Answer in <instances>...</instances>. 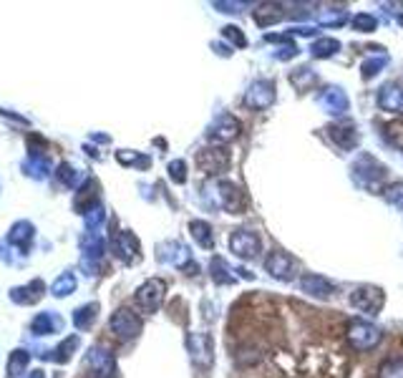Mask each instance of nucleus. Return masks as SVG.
<instances>
[{
  "mask_svg": "<svg viewBox=\"0 0 403 378\" xmlns=\"http://www.w3.org/2000/svg\"><path fill=\"white\" fill-rule=\"evenodd\" d=\"M96 313H99V306L96 303H88V306L79 308L74 315V323L79 330H88V328L94 326V320H96Z\"/></svg>",
  "mask_w": 403,
  "mask_h": 378,
  "instance_id": "29",
  "label": "nucleus"
},
{
  "mask_svg": "<svg viewBox=\"0 0 403 378\" xmlns=\"http://www.w3.org/2000/svg\"><path fill=\"white\" fill-rule=\"evenodd\" d=\"M197 164H199V169L209 177L222 175V172L229 167V154L225 152L222 146H205V149H199L197 152Z\"/></svg>",
  "mask_w": 403,
  "mask_h": 378,
  "instance_id": "5",
  "label": "nucleus"
},
{
  "mask_svg": "<svg viewBox=\"0 0 403 378\" xmlns=\"http://www.w3.org/2000/svg\"><path fill=\"white\" fill-rule=\"evenodd\" d=\"M109 328L111 333L118 335L121 341H132V338H136L141 333V318L134 310H129V308H118L116 313L111 315Z\"/></svg>",
  "mask_w": 403,
  "mask_h": 378,
  "instance_id": "2",
  "label": "nucleus"
},
{
  "mask_svg": "<svg viewBox=\"0 0 403 378\" xmlns=\"http://www.w3.org/2000/svg\"><path fill=\"white\" fill-rule=\"evenodd\" d=\"M353 308H358L360 313L375 315L386 303V295H383L381 288H373V285H360L355 288V292L351 295Z\"/></svg>",
  "mask_w": 403,
  "mask_h": 378,
  "instance_id": "4",
  "label": "nucleus"
},
{
  "mask_svg": "<svg viewBox=\"0 0 403 378\" xmlns=\"http://www.w3.org/2000/svg\"><path fill=\"white\" fill-rule=\"evenodd\" d=\"M76 290V275L74 272H61V277H56V283L51 285V292L56 298H66Z\"/></svg>",
  "mask_w": 403,
  "mask_h": 378,
  "instance_id": "27",
  "label": "nucleus"
},
{
  "mask_svg": "<svg viewBox=\"0 0 403 378\" xmlns=\"http://www.w3.org/2000/svg\"><path fill=\"white\" fill-rule=\"evenodd\" d=\"M169 177H172V182L184 184L187 182V164H184L182 159H174L169 164Z\"/></svg>",
  "mask_w": 403,
  "mask_h": 378,
  "instance_id": "36",
  "label": "nucleus"
},
{
  "mask_svg": "<svg viewBox=\"0 0 403 378\" xmlns=\"http://www.w3.org/2000/svg\"><path fill=\"white\" fill-rule=\"evenodd\" d=\"M116 159L121 161V164H136V167H149V159H147V157H139V154H134V152H118Z\"/></svg>",
  "mask_w": 403,
  "mask_h": 378,
  "instance_id": "39",
  "label": "nucleus"
},
{
  "mask_svg": "<svg viewBox=\"0 0 403 378\" xmlns=\"http://www.w3.org/2000/svg\"><path fill=\"white\" fill-rule=\"evenodd\" d=\"M240 121H237L232 114H225V117L217 119V124L209 129V137L214 139V141H232V139L240 137Z\"/></svg>",
  "mask_w": 403,
  "mask_h": 378,
  "instance_id": "14",
  "label": "nucleus"
},
{
  "mask_svg": "<svg viewBox=\"0 0 403 378\" xmlns=\"http://www.w3.org/2000/svg\"><path fill=\"white\" fill-rule=\"evenodd\" d=\"M229 248H232V252H235L237 257H247V260H252V257H257V255H260V250H262V242H260L257 232L240 227V230H235V232H232V237H229Z\"/></svg>",
  "mask_w": 403,
  "mask_h": 378,
  "instance_id": "6",
  "label": "nucleus"
},
{
  "mask_svg": "<svg viewBox=\"0 0 403 378\" xmlns=\"http://www.w3.org/2000/svg\"><path fill=\"white\" fill-rule=\"evenodd\" d=\"M81 250H83V268L88 270V275H96V270L101 265L103 250H106L103 237L99 232H86L81 240Z\"/></svg>",
  "mask_w": 403,
  "mask_h": 378,
  "instance_id": "7",
  "label": "nucleus"
},
{
  "mask_svg": "<svg viewBox=\"0 0 403 378\" xmlns=\"http://www.w3.org/2000/svg\"><path fill=\"white\" fill-rule=\"evenodd\" d=\"M383 63H386V61H383V59L371 61V63H366V71H363V76H366V79H373V76H375V73H378V68H381Z\"/></svg>",
  "mask_w": 403,
  "mask_h": 378,
  "instance_id": "41",
  "label": "nucleus"
},
{
  "mask_svg": "<svg viewBox=\"0 0 403 378\" xmlns=\"http://www.w3.org/2000/svg\"><path fill=\"white\" fill-rule=\"evenodd\" d=\"M30 330L36 335H51V333H59V330H63V318L56 313H41L33 318V323H30Z\"/></svg>",
  "mask_w": 403,
  "mask_h": 378,
  "instance_id": "17",
  "label": "nucleus"
},
{
  "mask_svg": "<svg viewBox=\"0 0 403 378\" xmlns=\"http://www.w3.org/2000/svg\"><path fill=\"white\" fill-rule=\"evenodd\" d=\"M265 268L275 280H293V260L285 252H270V257L265 260Z\"/></svg>",
  "mask_w": 403,
  "mask_h": 378,
  "instance_id": "13",
  "label": "nucleus"
},
{
  "mask_svg": "<svg viewBox=\"0 0 403 378\" xmlns=\"http://www.w3.org/2000/svg\"><path fill=\"white\" fill-rule=\"evenodd\" d=\"M76 346H79V338H76V335H71V338H66V341L61 343L59 348L53 350L51 358L56 361V364H68V361H71V356H74Z\"/></svg>",
  "mask_w": 403,
  "mask_h": 378,
  "instance_id": "31",
  "label": "nucleus"
},
{
  "mask_svg": "<svg viewBox=\"0 0 403 378\" xmlns=\"http://www.w3.org/2000/svg\"><path fill=\"white\" fill-rule=\"evenodd\" d=\"M318 101L328 109V114H343V111H348V99H345V94L340 91L338 86H330V88H325L320 94V99Z\"/></svg>",
  "mask_w": 403,
  "mask_h": 378,
  "instance_id": "18",
  "label": "nucleus"
},
{
  "mask_svg": "<svg viewBox=\"0 0 403 378\" xmlns=\"http://www.w3.org/2000/svg\"><path fill=\"white\" fill-rule=\"evenodd\" d=\"M378 106L383 111H396L403 114V88L396 83H386V86L378 91Z\"/></svg>",
  "mask_w": 403,
  "mask_h": 378,
  "instance_id": "16",
  "label": "nucleus"
},
{
  "mask_svg": "<svg viewBox=\"0 0 403 378\" xmlns=\"http://www.w3.org/2000/svg\"><path fill=\"white\" fill-rule=\"evenodd\" d=\"M111 248L116 252L118 260L124 262H136L139 260V240H136V235L129 232V230H121V232L114 235V240H111Z\"/></svg>",
  "mask_w": 403,
  "mask_h": 378,
  "instance_id": "10",
  "label": "nucleus"
},
{
  "mask_svg": "<svg viewBox=\"0 0 403 378\" xmlns=\"http://www.w3.org/2000/svg\"><path fill=\"white\" fill-rule=\"evenodd\" d=\"M212 277L214 283H229V268H225V260L222 257H214L212 260Z\"/></svg>",
  "mask_w": 403,
  "mask_h": 378,
  "instance_id": "35",
  "label": "nucleus"
},
{
  "mask_svg": "<svg viewBox=\"0 0 403 378\" xmlns=\"http://www.w3.org/2000/svg\"><path fill=\"white\" fill-rule=\"evenodd\" d=\"M23 172L28 177H33V179H45V177L51 175V161H48V157H28V159L23 161Z\"/></svg>",
  "mask_w": 403,
  "mask_h": 378,
  "instance_id": "22",
  "label": "nucleus"
},
{
  "mask_svg": "<svg viewBox=\"0 0 403 378\" xmlns=\"http://www.w3.org/2000/svg\"><path fill=\"white\" fill-rule=\"evenodd\" d=\"M383 197H386V202L393 204V207H401L403 210V182H393L389 187L383 189Z\"/></svg>",
  "mask_w": 403,
  "mask_h": 378,
  "instance_id": "34",
  "label": "nucleus"
},
{
  "mask_svg": "<svg viewBox=\"0 0 403 378\" xmlns=\"http://www.w3.org/2000/svg\"><path fill=\"white\" fill-rule=\"evenodd\" d=\"M103 219H106V212H103V204L101 202L91 204V207L83 212V222H86L88 232H96V230L103 225Z\"/></svg>",
  "mask_w": 403,
  "mask_h": 378,
  "instance_id": "28",
  "label": "nucleus"
},
{
  "mask_svg": "<svg viewBox=\"0 0 403 378\" xmlns=\"http://www.w3.org/2000/svg\"><path fill=\"white\" fill-rule=\"evenodd\" d=\"M164 292H167V283L159 280V277H152L136 290V306L144 310V313H156L164 300Z\"/></svg>",
  "mask_w": 403,
  "mask_h": 378,
  "instance_id": "3",
  "label": "nucleus"
},
{
  "mask_svg": "<svg viewBox=\"0 0 403 378\" xmlns=\"http://www.w3.org/2000/svg\"><path fill=\"white\" fill-rule=\"evenodd\" d=\"M189 230H192V237L202 245V248L212 250L214 248V237H212V227L202 222V219H192L189 222Z\"/></svg>",
  "mask_w": 403,
  "mask_h": 378,
  "instance_id": "24",
  "label": "nucleus"
},
{
  "mask_svg": "<svg viewBox=\"0 0 403 378\" xmlns=\"http://www.w3.org/2000/svg\"><path fill=\"white\" fill-rule=\"evenodd\" d=\"M214 8H225V13H237L235 8H245V3H214Z\"/></svg>",
  "mask_w": 403,
  "mask_h": 378,
  "instance_id": "42",
  "label": "nucleus"
},
{
  "mask_svg": "<svg viewBox=\"0 0 403 378\" xmlns=\"http://www.w3.org/2000/svg\"><path fill=\"white\" fill-rule=\"evenodd\" d=\"M28 361H30L28 350H23V348L13 350V353H10V361H8V376L18 378L25 368H28Z\"/></svg>",
  "mask_w": 403,
  "mask_h": 378,
  "instance_id": "26",
  "label": "nucleus"
},
{
  "mask_svg": "<svg viewBox=\"0 0 403 378\" xmlns=\"http://www.w3.org/2000/svg\"><path fill=\"white\" fill-rule=\"evenodd\" d=\"M25 378H45V373L43 371H33V373H28Z\"/></svg>",
  "mask_w": 403,
  "mask_h": 378,
  "instance_id": "43",
  "label": "nucleus"
},
{
  "mask_svg": "<svg viewBox=\"0 0 403 378\" xmlns=\"http://www.w3.org/2000/svg\"><path fill=\"white\" fill-rule=\"evenodd\" d=\"M33 235H36V227L23 219V222H15V225L10 227V232H8L6 240L10 242V248H15V252L25 255L28 252L30 240H33Z\"/></svg>",
  "mask_w": 403,
  "mask_h": 378,
  "instance_id": "11",
  "label": "nucleus"
},
{
  "mask_svg": "<svg viewBox=\"0 0 403 378\" xmlns=\"http://www.w3.org/2000/svg\"><path fill=\"white\" fill-rule=\"evenodd\" d=\"M86 366L94 371L96 378H114V373H116V361H114V356H111L106 348H101V346H94V348L88 350Z\"/></svg>",
  "mask_w": 403,
  "mask_h": 378,
  "instance_id": "9",
  "label": "nucleus"
},
{
  "mask_svg": "<svg viewBox=\"0 0 403 378\" xmlns=\"http://www.w3.org/2000/svg\"><path fill=\"white\" fill-rule=\"evenodd\" d=\"M285 18V10H282V6H278V3H265V6H260L255 10V23L257 26H275V23H280Z\"/></svg>",
  "mask_w": 403,
  "mask_h": 378,
  "instance_id": "21",
  "label": "nucleus"
},
{
  "mask_svg": "<svg viewBox=\"0 0 403 378\" xmlns=\"http://www.w3.org/2000/svg\"><path fill=\"white\" fill-rule=\"evenodd\" d=\"M302 290L308 292V295H313V298H330L333 292H335V288H333V283H328L322 275H305L300 280Z\"/></svg>",
  "mask_w": 403,
  "mask_h": 378,
  "instance_id": "19",
  "label": "nucleus"
},
{
  "mask_svg": "<svg viewBox=\"0 0 403 378\" xmlns=\"http://www.w3.org/2000/svg\"><path fill=\"white\" fill-rule=\"evenodd\" d=\"M338 48H340V43H338L335 38H320L318 43H313V56H316V59H328V56H333Z\"/></svg>",
  "mask_w": 403,
  "mask_h": 378,
  "instance_id": "32",
  "label": "nucleus"
},
{
  "mask_svg": "<svg viewBox=\"0 0 403 378\" xmlns=\"http://www.w3.org/2000/svg\"><path fill=\"white\" fill-rule=\"evenodd\" d=\"M353 28L368 33V30L375 28V18H373V15H368V13H358L355 18H353Z\"/></svg>",
  "mask_w": 403,
  "mask_h": 378,
  "instance_id": "37",
  "label": "nucleus"
},
{
  "mask_svg": "<svg viewBox=\"0 0 403 378\" xmlns=\"http://www.w3.org/2000/svg\"><path fill=\"white\" fill-rule=\"evenodd\" d=\"M381 330L366 320H351L348 326V343H351L355 350H371L381 343Z\"/></svg>",
  "mask_w": 403,
  "mask_h": 378,
  "instance_id": "1",
  "label": "nucleus"
},
{
  "mask_svg": "<svg viewBox=\"0 0 403 378\" xmlns=\"http://www.w3.org/2000/svg\"><path fill=\"white\" fill-rule=\"evenodd\" d=\"M378 378H403V358H391L381 366Z\"/></svg>",
  "mask_w": 403,
  "mask_h": 378,
  "instance_id": "33",
  "label": "nucleus"
},
{
  "mask_svg": "<svg viewBox=\"0 0 403 378\" xmlns=\"http://www.w3.org/2000/svg\"><path fill=\"white\" fill-rule=\"evenodd\" d=\"M345 15L343 10H328V13L320 15V23H328V26H335V23H343Z\"/></svg>",
  "mask_w": 403,
  "mask_h": 378,
  "instance_id": "40",
  "label": "nucleus"
},
{
  "mask_svg": "<svg viewBox=\"0 0 403 378\" xmlns=\"http://www.w3.org/2000/svg\"><path fill=\"white\" fill-rule=\"evenodd\" d=\"M159 260L174 262V265L182 268L184 262L189 260V250L184 248V245H179V242H167V245H161L159 248Z\"/></svg>",
  "mask_w": 403,
  "mask_h": 378,
  "instance_id": "23",
  "label": "nucleus"
},
{
  "mask_svg": "<svg viewBox=\"0 0 403 378\" xmlns=\"http://www.w3.org/2000/svg\"><path fill=\"white\" fill-rule=\"evenodd\" d=\"M217 195H220L222 207L229 212H235V215L245 207V195H242L240 187H235L232 182H225V179H222V182L217 184Z\"/></svg>",
  "mask_w": 403,
  "mask_h": 378,
  "instance_id": "15",
  "label": "nucleus"
},
{
  "mask_svg": "<svg viewBox=\"0 0 403 378\" xmlns=\"http://www.w3.org/2000/svg\"><path fill=\"white\" fill-rule=\"evenodd\" d=\"M330 139L335 141L340 149H353V146L358 144V137H355V131L351 126H330Z\"/></svg>",
  "mask_w": 403,
  "mask_h": 378,
  "instance_id": "25",
  "label": "nucleus"
},
{
  "mask_svg": "<svg viewBox=\"0 0 403 378\" xmlns=\"http://www.w3.org/2000/svg\"><path fill=\"white\" fill-rule=\"evenodd\" d=\"M272 101H275V83H272V81H265V79L255 81V83L247 88V94H245V106L252 111L267 109Z\"/></svg>",
  "mask_w": 403,
  "mask_h": 378,
  "instance_id": "8",
  "label": "nucleus"
},
{
  "mask_svg": "<svg viewBox=\"0 0 403 378\" xmlns=\"http://www.w3.org/2000/svg\"><path fill=\"white\" fill-rule=\"evenodd\" d=\"M56 175H59L61 184H66V187H81V182H83V172H79L76 167H71V164H61L59 169H56Z\"/></svg>",
  "mask_w": 403,
  "mask_h": 378,
  "instance_id": "30",
  "label": "nucleus"
},
{
  "mask_svg": "<svg viewBox=\"0 0 403 378\" xmlns=\"http://www.w3.org/2000/svg\"><path fill=\"white\" fill-rule=\"evenodd\" d=\"M45 292V285L43 280H30L28 285H23V288H13L10 290V300L13 303H18V306H33V303H38V300L43 298Z\"/></svg>",
  "mask_w": 403,
  "mask_h": 378,
  "instance_id": "12",
  "label": "nucleus"
},
{
  "mask_svg": "<svg viewBox=\"0 0 403 378\" xmlns=\"http://www.w3.org/2000/svg\"><path fill=\"white\" fill-rule=\"evenodd\" d=\"M189 350L197 364H205V366L212 364V338L209 335H192Z\"/></svg>",
  "mask_w": 403,
  "mask_h": 378,
  "instance_id": "20",
  "label": "nucleus"
},
{
  "mask_svg": "<svg viewBox=\"0 0 403 378\" xmlns=\"http://www.w3.org/2000/svg\"><path fill=\"white\" fill-rule=\"evenodd\" d=\"M222 36L227 38V41H232L235 46H240V48L247 46V38L242 36V30L237 28V26H227V28H222Z\"/></svg>",
  "mask_w": 403,
  "mask_h": 378,
  "instance_id": "38",
  "label": "nucleus"
}]
</instances>
